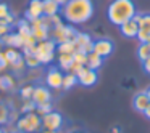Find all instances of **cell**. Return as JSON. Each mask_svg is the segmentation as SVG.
I'll return each instance as SVG.
<instances>
[{
  "mask_svg": "<svg viewBox=\"0 0 150 133\" xmlns=\"http://www.w3.org/2000/svg\"><path fill=\"white\" fill-rule=\"evenodd\" d=\"M40 127H42V120H40V116L36 111L23 114V117H20L16 120L18 132H23V133H39Z\"/></svg>",
  "mask_w": 150,
  "mask_h": 133,
  "instance_id": "3957f363",
  "label": "cell"
},
{
  "mask_svg": "<svg viewBox=\"0 0 150 133\" xmlns=\"http://www.w3.org/2000/svg\"><path fill=\"white\" fill-rule=\"evenodd\" d=\"M4 52V43H2V40H0V53Z\"/></svg>",
  "mask_w": 150,
  "mask_h": 133,
  "instance_id": "7bdbcfd3",
  "label": "cell"
},
{
  "mask_svg": "<svg viewBox=\"0 0 150 133\" xmlns=\"http://www.w3.org/2000/svg\"><path fill=\"white\" fill-rule=\"evenodd\" d=\"M16 88V80L13 75L10 74H4L0 75V90L2 91H13Z\"/></svg>",
  "mask_w": 150,
  "mask_h": 133,
  "instance_id": "d6986e66",
  "label": "cell"
},
{
  "mask_svg": "<svg viewBox=\"0 0 150 133\" xmlns=\"http://www.w3.org/2000/svg\"><path fill=\"white\" fill-rule=\"evenodd\" d=\"M74 43L78 47L76 52H84V53H91L92 52V43H94V39H92L91 34L87 32H78L74 37Z\"/></svg>",
  "mask_w": 150,
  "mask_h": 133,
  "instance_id": "4fadbf2b",
  "label": "cell"
},
{
  "mask_svg": "<svg viewBox=\"0 0 150 133\" xmlns=\"http://www.w3.org/2000/svg\"><path fill=\"white\" fill-rule=\"evenodd\" d=\"M55 2H57V3L60 5V7H63V5H65L66 2H68V0H55Z\"/></svg>",
  "mask_w": 150,
  "mask_h": 133,
  "instance_id": "60d3db41",
  "label": "cell"
},
{
  "mask_svg": "<svg viewBox=\"0 0 150 133\" xmlns=\"http://www.w3.org/2000/svg\"><path fill=\"white\" fill-rule=\"evenodd\" d=\"M23 59L26 63V68H29V69H36L40 66V61L34 52H23Z\"/></svg>",
  "mask_w": 150,
  "mask_h": 133,
  "instance_id": "603a6c76",
  "label": "cell"
},
{
  "mask_svg": "<svg viewBox=\"0 0 150 133\" xmlns=\"http://www.w3.org/2000/svg\"><path fill=\"white\" fill-rule=\"evenodd\" d=\"M42 10H44V16H53V15H60L62 7L55 0H42Z\"/></svg>",
  "mask_w": 150,
  "mask_h": 133,
  "instance_id": "ac0fdd59",
  "label": "cell"
},
{
  "mask_svg": "<svg viewBox=\"0 0 150 133\" xmlns=\"http://www.w3.org/2000/svg\"><path fill=\"white\" fill-rule=\"evenodd\" d=\"M102 64H103V58L98 55H95L94 52L87 53V63H86V66H87L89 69H94V71H97V69L102 68Z\"/></svg>",
  "mask_w": 150,
  "mask_h": 133,
  "instance_id": "44dd1931",
  "label": "cell"
},
{
  "mask_svg": "<svg viewBox=\"0 0 150 133\" xmlns=\"http://www.w3.org/2000/svg\"><path fill=\"white\" fill-rule=\"evenodd\" d=\"M10 119V112H8L7 106L0 103V123H7Z\"/></svg>",
  "mask_w": 150,
  "mask_h": 133,
  "instance_id": "836d02e7",
  "label": "cell"
},
{
  "mask_svg": "<svg viewBox=\"0 0 150 133\" xmlns=\"http://www.w3.org/2000/svg\"><path fill=\"white\" fill-rule=\"evenodd\" d=\"M78 84V77H76V74H73V72H65V75H63V90H71L74 85Z\"/></svg>",
  "mask_w": 150,
  "mask_h": 133,
  "instance_id": "484cf974",
  "label": "cell"
},
{
  "mask_svg": "<svg viewBox=\"0 0 150 133\" xmlns=\"http://www.w3.org/2000/svg\"><path fill=\"white\" fill-rule=\"evenodd\" d=\"M71 133H86V132H81V130H74V132H71Z\"/></svg>",
  "mask_w": 150,
  "mask_h": 133,
  "instance_id": "ee69618b",
  "label": "cell"
},
{
  "mask_svg": "<svg viewBox=\"0 0 150 133\" xmlns=\"http://www.w3.org/2000/svg\"><path fill=\"white\" fill-rule=\"evenodd\" d=\"M50 111H53L52 103H49V104H40V106H36V112L39 114L40 117H42V116H45V114H49Z\"/></svg>",
  "mask_w": 150,
  "mask_h": 133,
  "instance_id": "d6a6232c",
  "label": "cell"
},
{
  "mask_svg": "<svg viewBox=\"0 0 150 133\" xmlns=\"http://www.w3.org/2000/svg\"><path fill=\"white\" fill-rule=\"evenodd\" d=\"M78 50V47H76L74 40H68V42H63V43H57V53H69V55H73V53Z\"/></svg>",
  "mask_w": 150,
  "mask_h": 133,
  "instance_id": "cb8c5ba5",
  "label": "cell"
},
{
  "mask_svg": "<svg viewBox=\"0 0 150 133\" xmlns=\"http://www.w3.org/2000/svg\"><path fill=\"white\" fill-rule=\"evenodd\" d=\"M120 32H121V36L126 37V39H136L137 32H139V24H137V21L132 18V19L126 21L124 24H121Z\"/></svg>",
  "mask_w": 150,
  "mask_h": 133,
  "instance_id": "2e32d148",
  "label": "cell"
},
{
  "mask_svg": "<svg viewBox=\"0 0 150 133\" xmlns=\"http://www.w3.org/2000/svg\"><path fill=\"white\" fill-rule=\"evenodd\" d=\"M147 43H150V37H149V40H147Z\"/></svg>",
  "mask_w": 150,
  "mask_h": 133,
  "instance_id": "7dc6e473",
  "label": "cell"
},
{
  "mask_svg": "<svg viewBox=\"0 0 150 133\" xmlns=\"http://www.w3.org/2000/svg\"><path fill=\"white\" fill-rule=\"evenodd\" d=\"M73 59H74V63H78V64L86 66V63H87V53H84V52H74V53H73Z\"/></svg>",
  "mask_w": 150,
  "mask_h": 133,
  "instance_id": "4dcf8cb0",
  "label": "cell"
},
{
  "mask_svg": "<svg viewBox=\"0 0 150 133\" xmlns=\"http://www.w3.org/2000/svg\"><path fill=\"white\" fill-rule=\"evenodd\" d=\"M42 120V128L45 130H52V132H58L63 127V116L57 111H50L49 114L40 117Z\"/></svg>",
  "mask_w": 150,
  "mask_h": 133,
  "instance_id": "ba28073f",
  "label": "cell"
},
{
  "mask_svg": "<svg viewBox=\"0 0 150 133\" xmlns=\"http://www.w3.org/2000/svg\"><path fill=\"white\" fill-rule=\"evenodd\" d=\"M11 32V27L10 26H5V24H0V39L2 37H5L7 34Z\"/></svg>",
  "mask_w": 150,
  "mask_h": 133,
  "instance_id": "8d00e7d4",
  "label": "cell"
},
{
  "mask_svg": "<svg viewBox=\"0 0 150 133\" xmlns=\"http://www.w3.org/2000/svg\"><path fill=\"white\" fill-rule=\"evenodd\" d=\"M34 53L39 58L40 64H50V63L55 59V53H57V43L52 39L42 40V42H37Z\"/></svg>",
  "mask_w": 150,
  "mask_h": 133,
  "instance_id": "277c9868",
  "label": "cell"
},
{
  "mask_svg": "<svg viewBox=\"0 0 150 133\" xmlns=\"http://www.w3.org/2000/svg\"><path fill=\"white\" fill-rule=\"evenodd\" d=\"M8 68H10V64H8V61H7V58H5L4 52H2V53H0V72L5 71V69H8Z\"/></svg>",
  "mask_w": 150,
  "mask_h": 133,
  "instance_id": "d590c367",
  "label": "cell"
},
{
  "mask_svg": "<svg viewBox=\"0 0 150 133\" xmlns=\"http://www.w3.org/2000/svg\"><path fill=\"white\" fill-rule=\"evenodd\" d=\"M40 16H44L42 0H29V2H28L26 13H24V18H26L28 21H34Z\"/></svg>",
  "mask_w": 150,
  "mask_h": 133,
  "instance_id": "5bb4252c",
  "label": "cell"
},
{
  "mask_svg": "<svg viewBox=\"0 0 150 133\" xmlns=\"http://www.w3.org/2000/svg\"><path fill=\"white\" fill-rule=\"evenodd\" d=\"M0 40H2L4 47H13V48H18V50H21L23 45H24L23 37H21L18 32H13V31H11L10 34H7L5 37H2Z\"/></svg>",
  "mask_w": 150,
  "mask_h": 133,
  "instance_id": "e0dca14e",
  "label": "cell"
},
{
  "mask_svg": "<svg viewBox=\"0 0 150 133\" xmlns=\"http://www.w3.org/2000/svg\"><path fill=\"white\" fill-rule=\"evenodd\" d=\"M0 133H5V132H4V130H2V128H0Z\"/></svg>",
  "mask_w": 150,
  "mask_h": 133,
  "instance_id": "bcb514c9",
  "label": "cell"
},
{
  "mask_svg": "<svg viewBox=\"0 0 150 133\" xmlns=\"http://www.w3.org/2000/svg\"><path fill=\"white\" fill-rule=\"evenodd\" d=\"M137 10L132 0H111L107 8V18L113 26L120 27L136 16Z\"/></svg>",
  "mask_w": 150,
  "mask_h": 133,
  "instance_id": "7a4b0ae2",
  "label": "cell"
},
{
  "mask_svg": "<svg viewBox=\"0 0 150 133\" xmlns=\"http://www.w3.org/2000/svg\"><path fill=\"white\" fill-rule=\"evenodd\" d=\"M39 133H57V132H52V130H45V128H42Z\"/></svg>",
  "mask_w": 150,
  "mask_h": 133,
  "instance_id": "b9f144b4",
  "label": "cell"
},
{
  "mask_svg": "<svg viewBox=\"0 0 150 133\" xmlns=\"http://www.w3.org/2000/svg\"><path fill=\"white\" fill-rule=\"evenodd\" d=\"M16 32L20 34L21 37L29 36V34H31V23L26 19V18H23V19H18V21H16Z\"/></svg>",
  "mask_w": 150,
  "mask_h": 133,
  "instance_id": "d4e9b609",
  "label": "cell"
},
{
  "mask_svg": "<svg viewBox=\"0 0 150 133\" xmlns=\"http://www.w3.org/2000/svg\"><path fill=\"white\" fill-rule=\"evenodd\" d=\"M142 69H144V72H145V74L150 75V56L145 59V61H142Z\"/></svg>",
  "mask_w": 150,
  "mask_h": 133,
  "instance_id": "74e56055",
  "label": "cell"
},
{
  "mask_svg": "<svg viewBox=\"0 0 150 133\" xmlns=\"http://www.w3.org/2000/svg\"><path fill=\"white\" fill-rule=\"evenodd\" d=\"M144 116H145V117H147V119H149V120H150V106H149V107H147V109H145V111H144Z\"/></svg>",
  "mask_w": 150,
  "mask_h": 133,
  "instance_id": "ab89813d",
  "label": "cell"
},
{
  "mask_svg": "<svg viewBox=\"0 0 150 133\" xmlns=\"http://www.w3.org/2000/svg\"><path fill=\"white\" fill-rule=\"evenodd\" d=\"M145 91H147V95H149V98H150V87H147V90H145Z\"/></svg>",
  "mask_w": 150,
  "mask_h": 133,
  "instance_id": "f6af8a7d",
  "label": "cell"
},
{
  "mask_svg": "<svg viewBox=\"0 0 150 133\" xmlns=\"http://www.w3.org/2000/svg\"><path fill=\"white\" fill-rule=\"evenodd\" d=\"M10 68H11V71H13L15 74H21V72H23L24 69H26V63H24V59H23V58H20L16 63H13V64H11Z\"/></svg>",
  "mask_w": 150,
  "mask_h": 133,
  "instance_id": "f546056e",
  "label": "cell"
},
{
  "mask_svg": "<svg viewBox=\"0 0 150 133\" xmlns=\"http://www.w3.org/2000/svg\"><path fill=\"white\" fill-rule=\"evenodd\" d=\"M113 50H115V43L111 42L110 39H105V37L94 40V43H92V52H94L95 55L102 56L103 59L107 58V56H110L111 53H113Z\"/></svg>",
  "mask_w": 150,
  "mask_h": 133,
  "instance_id": "30bf717a",
  "label": "cell"
},
{
  "mask_svg": "<svg viewBox=\"0 0 150 133\" xmlns=\"http://www.w3.org/2000/svg\"><path fill=\"white\" fill-rule=\"evenodd\" d=\"M149 56H150V43H147V42L139 43V47H137V58L140 61H145Z\"/></svg>",
  "mask_w": 150,
  "mask_h": 133,
  "instance_id": "4316f807",
  "label": "cell"
},
{
  "mask_svg": "<svg viewBox=\"0 0 150 133\" xmlns=\"http://www.w3.org/2000/svg\"><path fill=\"white\" fill-rule=\"evenodd\" d=\"M31 23V34L36 37L37 42H42V40H47L50 39V29L45 23H44L42 16L37 18L34 21H29Z\"/></svg>",
  "mask_w": 150,
  "mask_h": 133,
  "instance_id": "9c48e42d",
  "label": "cell"
},
{
  "mask_svg": "<svg viewBox=\"0 0 150 133\" xmlns=\"http://www.w3.org/2000/svg\"><path fill=\"white\" fill-rule=\"evenodd\" d=\"M33 91H34V85L33 84H26L23 85V87L20 88V96L21 100H31V96H33Z\"/></svg>",
  "mask_w": 150,
  "mask_h": 133,
  "instance_id": "83f0119b",
  "label": "cell"
},
{
  "mask_svg": "<svg viewBox=\"0 0 150 133\" xmlns=\"http://www.w3.org/2000/svg\"><path fill=\"white\" fill-rule=\"evenodd\" d=\"M31 100H33V103L36 104V106H40V104H49L50 101H52L50 88L49 87H44V85H36Z\"/></svg>",
  "mask_w": 150,
  "mask_h": 133,
  "instance_id": "7c38bea8",
  "label": "cell"
},
{
  "mask_svg": "<svg viewBox=\"0 0 150 133\" xmlns=\"http://www.w3.org/2000/svg\"><path fill=\"white\" fill-rule=\"evenodd\" d=\"M149 106H150V98H149V95H147L145 90L134 93V96H132V107H134V111L144 114V111H145Z\"/></svg>",
  "mask_w": 150,
  "mask_h": 133,
  "instance_id": "9a60e30c",
  "label": "cell"
},
{
  "mask_svg": "<svg viewBox=\"0 0 150 133\" xmlns=\"http://www.w3.org/2000/svg\"><path fill=\"white\" fill-rule=\"evenodd\" d=\"M76 34H78V31L74 29V26H71V24L63 21L58 26L52 27V31H50V39L55 43H63V42H68V40H74Z\"/></svg>",
  "mask_w": 150,
  "mask_h": 133,
  "instance_id": "5b68a950",
  "label": "cell"
},
{
  "mask_svg": "<svg viewBox=\"0 0 150 133\" xmlns=\"http://www.w3.org/2000/svg\"><path fill=\"white\" fill-rule=\"evenodd\" d=\"M4 55L5 58H7L8 64H13V63H16L20 58H23V53L20 52L18 48H13V47H7V48H4Z\"/></svg>",
  "mask_w": 150,
  "mask_h": 133,
  "instance_id": "ffe728a7",
  "label": "cell"
},
{
  "mask_svg": "<svg viewBox=\"0 0 150 133\" xmlns=\"http://www.w3.org/2000/svg\"><path fill=\"white\" fill-rule=\"evenodd\" d=\"M63 71L60 68H53L50 66L49 71L45 74V85L50 90H62L63 87Z\"/></svg>",
  "mask_w": 150,
  "mask_h": 133,
  "instance_id": "52a82bcc",
  "label": "cell"
},
{
  "mask_svg": "<svg viewBox=\"0 0 150 133\" xmlns=\"http://www.w3.org/2000/svg\"><path fill=\"white\" fill-rule=\"evenodd\" d=\"M134 19L137 21L139 24V32H137V37L136 39L139 40L140 43L142 42H147L150 37V13H136Z\"/></svg>",
  "mask_w": 150,
  "mask_h": 133,
  "instance_id": "8992f818",
  "label": "cell"
},
{
  "mask_svg": "<svg viewBox=\"0 0 150 133\" xmlns=\"http://www.w3.org/2000/svg\"><path fill=\"white\" fill-rule=\"evenodd\" d=\"M34 111H36V104L33 103V100H24V103L20 107V112L28 114V112H34Z\"/></svg>",
  "mask_w": 150,
  "mask_h": 133,
  "instance_id": "f1b7e54d",
  "label": "cell"
},
{
  "mask_svg": "<svg viewBox=\"0 0 150 133\" xmlns=\"http://www.w3.org/2000/svg\"><path fill=\"white\" fill-rule=\"evenodd\" d=\"M76 77H78V84H81L82 87H92V85H95L97 80H98L97 71L89 69L87 66H84V68L79 69V72L76 74Z\"/></svg>",
  "mask_w": 150,
  "mask_h": 133,
  "instance_id": "8fae6325",
  "label": "cell"
},
{
  "mask_svg": "<svg viewBox=\"0 0 150 133\" xmlns=\"http://www.w3.org/2000/svg\"><path fill=\"white\" fill-rule=\"evenodd\" d=\"M110 133H123V128H121L120 125H113L110 128Z\"/></svg>",
  "mask_w": 150,
  "mask_h": 133,
  "instance_id": "f35d334b",
  "label": "cell"
},
{
  "mask_svg": "<svg viewBox=\"0 0 150 133\" xmlns=\"http://www.w3.org/2000/svg\"><path fill=\"white\" fill-rule=\"evenodd\" d=\"M11 10H10V5L7 3V2H0V19L2 18H5L7 15H10Z\"/></svg>",
  "mask_w": 150,
  "mask_h": 133,
  "instance_id": "e575fe53",
  "label": "cell"
},
{
  "mask_svg": "<svg viewBox=\"0 0 150 133\" xmlns=\"http://www.w3.org/2000/svg\"><path fill=\"white\" fill-rule=\"evenodd\" d=\"M95 13V7L92 0H68L62 7L63 21L71 26H81L92 19Z\"/></svg>",
  "mask_w": 150,
  "mask_h": 133,
  "instance_id": "6da1fadb",
  "label": "cell"
},
{
  "mask_svg": "<svg viewBox=\"0 0 150 133\" xmlns=\"http://www.w3.org/2000/svg\"><path fill=\"white\" fill-rule=\"evenodd\" d=\"M16 16H15L13 13H10V15H7L5 18H2L0 19V24H5V26H10V27H13V26H16Z\"/></svg>",
  "mask_w": 150,
  "mask_h": 133,
  "instance_id": "1f68e13d",
  "label": "cell"
},
{
  "mask_svg": "<svg viewBox=\"0 0 150 133\" xmlns=\"http://www.w3.org/2000/svg\"><path fill=\"white\" fill-rule=\"evenodd\" d=\"M73 61H74V59H73V55H69V53H60L58 55V68L65 72H69Z\"/></svg>",
  "mask_w": 150,
  "mask_h": 133,
  "instance_id": "7402d4cb",
  "label": "cell"
}]
</instances>
